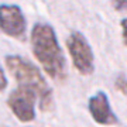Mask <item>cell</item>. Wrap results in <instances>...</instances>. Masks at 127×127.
I'll return each instance as SVG.
<instances>
[{
	"label": "cell",
	"instance_id": "9",
	"mask_svg": "<svg viewBox=\"0 0 127 127\" xmlns=\"http://www.w3.org/2000/svg\"><path fill=\"white\" fill-rule=\"evenodd\" d=\"M7 85H9V82H7V76H6V72L4 69H3V66L0 65V92H3L7 88Z\"/></svg>",
	"mask_w": 127,
	"mask_h": 127
},
{
	"label": "cell",
	"instance_id": "6",
	"mask_svg": "<svg viewBox=\"0 0 127 127\" xmlns=\"http://www.w3.org/2000/svg\"><path fill=\"white\" fill-rule=\"evenodd\" d=\"M88 106H89V112L96 123H99L102 126H114L119 123L117 116L110 107V102L104 92H96L89 99Z\"/></svg>",
	"mask_w": 127,
	"mask_h": 127
},
{
	"label": "cell",
	"instance_id": "8",
	"mask_svg": "<svg viewBox=\"0 0 127 127\" xmlns=\"http://www.w3.org/2000/svg\"><path fill=\"white\" fill-rule=\"evenodd\" d=\"M112 6L117 11H127V0H110Z\"/></svg>",
	"mask_w": 127,
	"mask_h": 127
},
{
	"label": "cell",
	"instance_id": "5",
	"mask_svg": "<svg viewBox=\"0 0 127 127\" xmlns=\"http://www.w3.org/2000/svg\"><path fill=\"white\" fill-rule=\"evenodd\" d=\"M0 31L14 40H26L27 20L20 6L0 4Z\"/></svg>",
	"mask_w": 127,
	"mask_h": 127
},
{
	"label": "cell",
	"instance_id": "10",
	"mask_svg": "<svg viewBox=\"0 0 127 127\" xmlns=\"http://www.w3.org/2000/svg\"><path fill=\"white\" fill-rule=\"evenodd\" d=\"M120 26H122V35H123V41H124V44L127 45V17H126V18H123V20H122Z\"/></svg>",
	"mask_w": 127,
	"mask_h": 127
},
{
	"label": "cell",
	"instance_id": "1",
	"mask_svg": "<svg viewBox=\"0 0 127 127\" xmlns=\"http://www.w3.org/2000/svg\"><path fill=\"white\" fill-rule=\"evenodd\" d=\"M30 42L32 55L47 75L55 81H65L66 61L52 26L47 23H35L30 32Z\"/></svg>",
	"mask_w": 127,
	"mask_h": 127
},
{
	"label": "cell",
	"instance_id": "7",
	"mask_svg": "<svg viewBox=\"0 0 127 127\" xmlns=\"http://www.w3.org/2000/svg\"><path fill=\"white\" fill-rule=\"evenodd\" d=\"M114 88L123 95H127V78L124 73H119V76L114 79Z\"/></svg>",
	"mask_w": 127,
	"mask_h": 127
},
{
	"label": "cell",
	"instance_id": "4",
	"mask_svg": "<svg viewBox=\"0 0 127 127\" xmlns=\"http://www.w3.org/2000/svg\"><path fill=\"white\" fill-rule=\"evenodd\" d=\"M38 97L37 93L30 88L17 86L7 99V106L11 113L23 123L32 122L35 119V103Z\"/></svg>",
	"mask_w": 127,
	"mask_h": 127
},
{
	"label": "cell",
	"instance_id": "3",
	"mask_svg": "<svg viewBox=\"0 0 127 127\" xmlns=\"http://www.w3.org/2000/svg\"><path fill=\"white\" fill-rule=\"evenodd\" d=\"M66 48L73 62V66L82 75H91L95 71V57L91 44L83 34L73 31L66 38Z\"/></svg>",
	"mask_w": 127,
	"mask_h": 127
},
{
	"label": "cell",
	"instance_id": "2",
	"mask_svg": "<svg viewBox=\"0 0 127 127\" xmlns=\"http://www.w3.org/2000/svg\"><path fill=\"white\" fill-rule=\"evenodd\" d=\"M6 68L17 81L18 86L30 88L37 93L40 109L47 112L52 107V89L40 71V68L20 55H7L4 58Z\"/></svg>",
	"mask_w": 127,
	"mask_h": 127
}]
</instances>
